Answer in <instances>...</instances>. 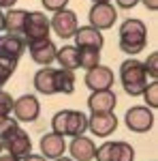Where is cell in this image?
I'll use <instances>...</instances> for the list:
<instances>
[{
    "label": "cell",
    "mask_w": 158,
    "mask_h": 161,
    "mask_svg": "<svg viewBox=\"0 0 158 161\" xmlns=\"http://www.w3.org/2000/svg\"><path fill=\"white\" fill-rule=\"evenodd\" d=\"M49 17L41 11H30L26 17V26H24V41L32 43V41H41V39H49Z\"/></svg>",
    "instance_id": "277c9868"
},
{
    "label": "cell",
    "mask_w": 158,
    "mask_h": 161,
    "mask_svg": "<svg viewBox=\"0 0 158 161\" xmlns=\"http://www.w3.org/2000/svg\"><path fill=\"white\" fill-rule=\"evenodd\" d=\"M96 161H115V142H105L100 144L94 153Z\"/></svg>",
    "instance_id": "603a6c76"
},
{
    "label": "cell",
    "mask_w": 158,
    "mask_h": 161,
    "mask_svg": "<svg viewBox=\"0 0 158 161\" xmlns=\"http://www.w3.org/2000/svg\"><path fill=\"white\" fill-rule=\"evenodd\" d=\"M147 45V26L130 17L120 26V50L126 52L128 56H137L139 52H143Z\"/></svg>",
    "instance_id": "6da1fadb"
},
{
    "label": "cell",
    "mask_w": 158,
    "mask_h": 161,
    "mask_svg": "<svg viewBox=\"0 0 158 161\" xmlns=\"http://www.w3.org/2000/svg\"><path fill=\"white\" fill-rule=\"evenodd\" d=\"M69 150H71L75 161H92L94 159V153H96V146H94V142L90 137L77 136V137H73Z\"/></svg>",
    "instance_id": "2e32d148"
},
{
    "label": "cell",
    "mask_w": 158,
    "mask_h": 161,
    "mask_svg": "<svg viewBox=\"0 0 158 161\" xmlns=\"http://www.w3.org/2000/svg\"><path fill=\"white\" fill-rule=\"evenodd\" d=\"M15 67H17V60H11V58H4V56H0V86L9 80L15 71Z\"/></svg>",
    "instance_id": "484cf974"
},
{
    "label": "cell",
    "mask_w": 158,
    "mask_h": 161,
    "mask_svg": "<svg viewBox=\"0 0 158 161\" xmlns=\"http://www.w3.org/2000/svg\"><path fill=\"white\" fill-rule=\"evenodd\" d=\"M115 161H135V148L128 142H115Z\"/></svg>",
    "instance_id": "cb8c5ba5"
},
{
    "label": "cell",
    "mask_w": 158,
    "mask_h": 161,
    "mask_svg": "<svg viewBox=\"0 0 158 161\" xmlns=\"http://www.w3.org/2000/svg\"><path fill=\"white\" fill-rule=\"evenodd\" d=\"M2 148L7 150L9 155H15V157H26L32 153V142H30V136L26 133L22 127H17L11 136L7 137V142L2 144Z\"/></svg>",
    "instance_id": "8fae6325"
},
{
    "label": "cell",
    "mask_w": 158,
    "mask_h": 161,
    "mask_svg": "<svg viewBox=\"0 0 158 161\" xmlns=\"http://www.w3.org/2000/svg\"><path fill=\"white\" fill-rule=\"evenodd\" d=\"M73 37H75V43H77L75 47H94V50H100L105 45V37L94 26H79Z\"/></svg>",
    "instance_id": "4fadbf2b"
},
{
    "label": "cell",
    "mask_w": 158,
    "mask_h": 161,
    "mask_svg": "<svg viewBox=\"0 0 158 161\" xmlns=\"http://www.w3.org/2000/svg\"><path fill=\"white\" fill-rule=\"evenodd\" d=\"M0 153H2V144H0Z\"/></svg>",
    "instance_id": "f35d334b"
},
{
    "label": "cell",
    "mask_w": 158,
    "mask_h": 161,
    "mask_svg": "<svg viewBox=\"0 0 158 161\" xmlns=\"http://www.w3.org/2000/svg\"><path fill=\"white\" fill-rule=\"evenodd\" d=\"M51 129H54V133H58L62 137L84 136L88 129V116L77 110H62L51 118Z\"/></svg>",
    "instance_id": "3957f363"
},
{
    "label": "cell",
    "mask_w": 158,
    "mask_h": 161,
    "mask_svg": "<svg viewBox=\"0 0 158 161\" xmlns=\"http://www.w3.org/2000/svg\"><path fill=\"white\" fill-rule=\"evenodd\" d=\"M28 52H30V58L37 62V64L49 67L51 62L56 60L58 47L54 45L51 39H41V41H32V43H28Z\"/></svg>",
    "instance_id": "30bf717a"
},
{
    "label": "cell",
    "mask_w": 158,
    "mask_h": 161,
    "mask_svg": "<svg viewBox=\"0 0 158 161\" xmlns=\"http://www.w3.org/2000/svg\"><path fill=\"white\" fill-rule=\"evenodd\" d=\"M41 2H43V7L51 13L62 11V9H66V4H69V0H41Z\"/></svg>",
    "instance_id": "f546056e"
},
{
    "label": "cell",
    "mask_w": 158,
    "mask_h": 161,
    "mask_svg": "<svg viewBox=\"0 0 158 161\" xmlns=\"http://www.w3.org/2000/svg\"><path fill=\"white\" fill-rule=\"evenodd\" d=\"M115 2H118V7H120V9H133L139 0H115Z\"/></svg>",
    "instance_id": "4dcf8cb0"
},
{
    "label": "cell",
    "mask_w": 158,
    "mask_h": 161,
    "mask_svg": "<svg viewBox=\"0 0 158 161\" xmlns=\"http://www.w3.org/2000/svg\"><path fill=\"white\" fill-rule=\"evenodd\" d=\"M88 129L96 137H109L118 129V118L113 112H92L88 118Z\"/></svg>",
    "instance_id": "52a82bcc"
},
{
    "label": "cell",
    "mask_w": 158,
    "mask_h": 161,
    "mask_svg": "<svg viewBox=\"0 0 158 161\" xmlns=\"http://www.w3.org/2000/svg\"><path fill=\"white\" fill-rule=\"evenodd\" d=\"M64 150H66V142L62 136L51 131V133H45L41 137V155L45 159H58L64 155Z\"/></svg>",
    "instance_id": "9a60e30c"
},
{
    "label": "cell",
    "mask_w": 158,
    "mask_h": 161,
    "mask_svg": "<svg viewBox=\"0 0 158 161\" xmlns=\"http://www.w3.org/2000/svg\"><path fill=\"white\" fill-rule=\"evenodd\" d=\"M77 58H79V67L90 71L96 64H100V50L94 47H77Z\"/></svg>",
    "instance_id": "44dd1931"
},
{
    "label": "cell",
    "mask_w": 158,
    "mask_h": 161,
    "mask_svg": "<svg viewBox=\"0 0 158 161\" xmlns=\"http://www.w3.org/2000/svg\"><path fill=\"white\" fill-rule=\"evenodd\" d=\"M22 161H47V159H45L43 155H32V153H30V155L22 157Z\"/></svg>",
    "instance_id": "1f68e13d"
},
{
    "label": "cell",
    "mask_w": 158,
    "mask_h": 161,
    "mask_svg": "<svg viewBox=\"0 0 158 161\" xmlns=\"http://www.w3.org/2000/svg\"><path fill=\"white\" fill-rule=\"evenodd\" d=\"M17 0H0V9H13Z\"/></svg>",
    "instance_id": "836d02e7"
},
{
    "label": "cell",
    "mask_w": 158,
    "mask_h": 161,
    "mask_svg": "<svg viewBox=\"0 0 158 161\" xmlns=\"http://www.w3.org/2000/svg\"><path fill=\"white\" fill-rule=\"evenodd\" d=\"M11 112H13V97L0 88V120L11 116Z\"/></svg>",
    "instance_id": "83f0119b"
},
{
    "label": "cell",
    "mask_w": 158,
    "mask_h": 161,
    "mask_svg": "<svg viewBox=\"0 0 158 161\" xmlns=\"http://www.w3.org/2000/svg\"><path fill=\"white\" fill-rule=\"evenodd\" d=\"M143 64H145V73L150 75V77L156 80V77H158V54H156V52H152Z\"/></svg>",
    "instance_id": "f1b7e54d"
},
{
    "label": "cell",
    "mask_w": 158,
    "mask_h": 161,
    "mask_svg": "<svg viewBox=\"0 0 158 161\" xmlns=\"http://www.w3.org/2000/svg\"><path fill=\"white\" fill-rule=\"evenodd\" d=\"M56 71L58 69H49L43 67L34 73V88H37L41 95H56L58 86H56Z\"/></svg>",
    "instance_id": "e0dca14e"
},
{
    "label": "cell",
    "mask_w": 158,
    "mask_h": 161,
    "mask_svg": "<svg viewBox=\"0 0 158 161\" xmlns=\"http://www.w3.org/2000/svg\"><path fill=\"white\" fill-rule=\"evenodd\" d=\"M54 161H75V159H69V157H58V159H54Z\"/></svg>",
    "instance_id": "8d00e7d4"
},
{
    "label": "cell",
    "mask_w": 158,
    "mask_h": 161,
    "mask_svg": "<svg viewBox=\"0 0 158 161\" xmlns=\"http://www.w3.org/2000/svg\"><path fill=\"white\" fill-rule=\"evenodd\" d=\"M26 41L19 35H7V37L0 39V56L4 58H11V60H19L22 52H24Z\"/></svg>",
    "instance_id": "ac0fdd59"
},
{
    "label": "cell",
    "mask_w": 158,
    "mask_h": 161,
    "mask_svg": "<svg viewBox=\"0 0 158 161\" xmlns=\"http://www.w3.org/2000/svg\"><path fill=\"white\" fill-rule=\"evenodd\" d=\"M92 2H109V0H92Z\"/></svg>",
    "instance_id": "74e56055"
},
{
    "label": "cell",
    "mask_w": 158,
    "mask_h": 161,
    "mask_svg": "<svg viewBox=\"0 0 158 161\" xmlns=\"http://www.w3.org/2000/svg\"><path fill=\"white\" fill-rule=\"evenodd\" d=\"M120 80L124 90L130 97H141L143 90L147 86V73H145V64L137 58H128L122 62L120 67Z\"/></svg>",
    "instance_id": "7a4b0ae2"
},
{
    "label": "cell",
    "mask_w": 158,
    "mask_h": 161,
    "mask_svg": "<svg viewBox=\"0 0 158 161\" xmlns=\"http://www.w3.org/2000/svg\"><path fill=\"white\" fill-rule=\"evenodd\" d=\"M56 60L60 62L62 69L75 71V69L79 67V58H77V47H73V45H64L62 50H58V54H56Z\"/></svg>",
    "instance_id": "ffe728a7"
},
{
    "label": "cell",
    "mask_w": 158,
    "mask_h": 161,
    "mask_svg": "<svg viewBox=\"0 0 158 161\" xmlns=\"http://www.w3.org/2000/svg\"><path fill=\"white\" fill-rule=\"evenodd\" d=\"M49 26L62 39H71L75 35V30L79 28L77 26V15H75V11H69V9H62V11L54 13V17L49 19Z\"/></svg>",
    "instance_id": "9c48e42d"
},
{
    "label": "cell",
    "mask_w": 158,
    "mask_h": 161,
    "mask_svg": "<svg viewBox=\"0 0 158 161\" xmlns=\"http://www.w3.org/2000/svg\"><path fill=\"white\" fill-rule=\"evenodd\" d=\"M0 161H22V159H19V157H15V155H9V153H7V155H0Z\"/></svg>",
    "instance_id": "e575fe53"
},
{
    "label": "cell",
    "mask_w": 158,
    "mask_h": 161,
    "mask_svg": "<svg viewBox=\"0 0 158 161\" xmlns=\"http://www.w3.org/2000/svg\"><path fill=\"white\" fill-rule=\"evenodd\" d=\"M56 86H58V92H64V95L75 92L73 71H69V69H58V71H56Z\"/></svg>",
    "instance_id": "7402d4cb"
},
{
    "label": "cell",
    "mask_w": 158,
    "mask_h": 161,
    "mask_svg": "<svg viewBox=\"0 0 158 161\" xmlns=\"http://www.w3.org/2000/svg\"><path fill=\"white\" fill-rule=\"evenodd\" d=\"M0 30H4V13L0 11Z\"/></svg>",
    "instance_id": "d590c367"
},
{
    "label": "cell",
    "mask_w": 158,
    "mask_h": 161,
    "mask_svg": "<svg viewBox=\"0 0 158 161\" xmlns=\"http://www.w3.org/2000/svg\"><path fill=\"white\" fill-rule=\"evenodd\" d=\"M113 71L109 67H103V64H96L94 69H90L85 73V86L90 90H107V88L113 86Z\"/></svg>",
    "instance_id": "7c38bea8"
},
{
    "label": "cell",
    "mask_w": 158,
    "mask_h": 161,
    "mask_svg": "<svg viewBox=\"0 0 158 161\" xmlns=\"http://www.w3.org/2000/svg\"><path fill=\"white\" fill-rule=\"evenodd\" d=\"M88 19H90V26L98 30H109L118 19V9L111 2H94L88 13Z\"/></svg>",
    "instance_id": "5b68a950"
},
{
    "label": "cell",
    "mask_w": 158,
    "mask_h": 161,
    "mask_svg": "<svg viewBox=\"0 0 158 161\" xmlns=\"http://www.w3.org/2000/svg\"><path fill=\"white\" fill-rule=\"evenodd\" d=\"M143 99H145V103H147L150 110L158 108V82H152V84L145 86V90H143Z\"/></svg>",
    "instance_id": "4316f807"
},
{
    "label": "cell",
    "mask_w": 158,
    "mask_h": 161,
    "mask_svg": "<svg viewBox=\"0 0 158 161\" xmlns=\"http://www.w3.org/2000/svg\"><path fill=\"white\" fill-rule=\"evenodd\" d=\"M118 105V97L115 92L107 88V90H92V95L88 97V108L92 112H113Z\"/></svg>",
    "instance_id": "5bb4252c"
},
{
    "label": "cell",
    "mask_w": 158,
    "mask_h": 161,
    "mask_svg": "<svg viewBox=\"0 0 158 161\" xmlns=\"http://www.w3.org/2000/svg\"><path fill=\"white\" fill-rule=\"evenodd\" d=\"M17 127H19V120H15V118H11V116L2 118V120H0V144L7 142V137L11 136Z\"/></svg>",
    "instance_id": "d4e9b609"
},
{
    "label": "cell",
    "mask_w": 158,
    "mask_h": 161,
    "mask_svg": "<svg viewBox=\"0 0 158 161\" xmlns=\"http://www.w3.org/2000/svg\"><path fill=\"white\" fill-rule=\"evenodd\" d=\"M13 114H15V120L19 123H32L41 114V103L34 95H24L17 101H13Z\"/></svg>",
    "instance_id": "ba28073f"
},
{
    "label": "cell",
    "mask_w": 158,
    "mask_h": 161,
    "mask_svg": "<svg viewBox=\"0 0 158 161\" xmlns=\"http://www.w3.org/2000/svg\"><path fill=\"white\" fill-rule=\"evenodd\" d=\"M26 17H28V11L24 9H9V13H4V30L9 35H22Z\"/></svg>",
    "instance_id": "d6986e66"
},
{
    "label": "cell",
    "mask_w": 158,
    "mask_h": 161,
    "mask_svg": "<svg viewBox=\"0 0 158 161\" xmlns=\"http://www.w3.org/2000/svg\"><path fill=\"white\" fill-rule=\"evenodd\" d=\"M126 127L135 133H145L154 127V114L147 105H135L126 112Z\"/></svg>",
    "instance_id": "8992f818"
},
{
    "label": "cell",
    "mask_w": 158,
    "mask_h": 161,
    "mask_svg": "<svg viewBox=\"0 0 158 161\" xmlns=\"http://www.w3.org/2000/svg\"><path fill=\"white\" fill-rule=\"evenodd\" d=\"M150 11H158V0H141Z\"/></svg>",
    "instance_id": "d6a6232c"
}]
</instances>
